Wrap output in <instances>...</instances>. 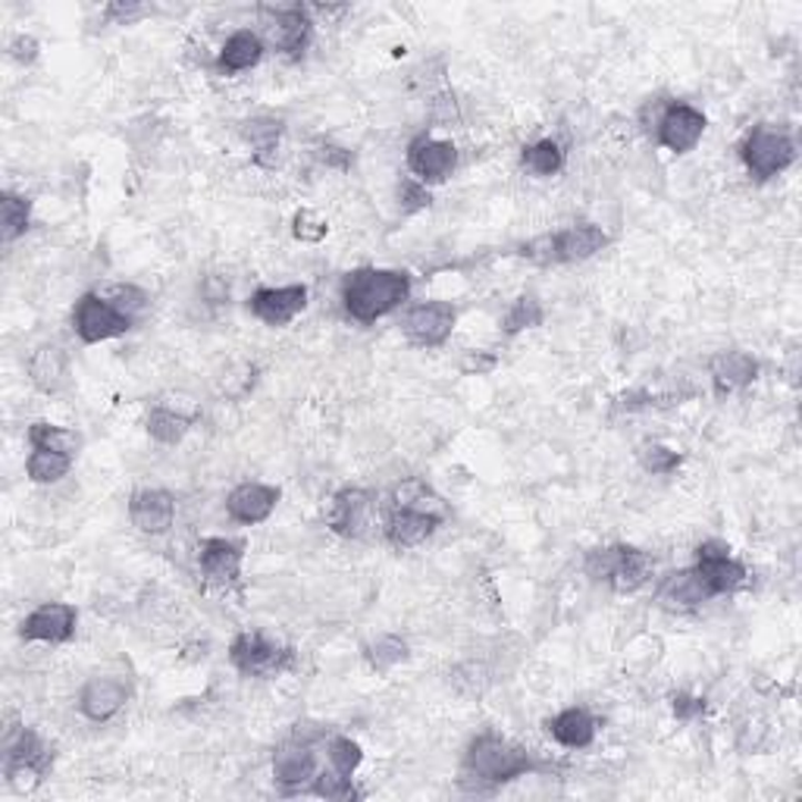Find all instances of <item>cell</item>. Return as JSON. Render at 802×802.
I'll use <instances>...</instances> for the list:
<instances>
[{
  "label": "cell",
  "instance_id": "277c9868",
  "mask_svg": "<svg viewBox=\"0 0 802 802\" xmlns=\"http://www.w3.org/2000/svg\"><path fill=\"white\" fill-rule=\"evenodd\" d=\"M740 157L747 164L749 176L768 183L771 176L784 173L786 166L796 161V145L793 138L774 126H755L740 145Z\"/></svg>",
  "mask_w": 802,
  "mask_h": 802
},
{
  "label": "cell",
  "instance_id": "f1b7e54d",
  "mask_svg": "<svg viewBox=\"0 0 802 802\" xmlns=\"http://www.w3.org/2000/svg\"><path fill=\"white\" fill-rule=\"evenodd\" d=\"M29 442L35 452H60V455L73 457L82 445V436L75 430H66V426H56V423H48V420H38L29 426Z\"/></svg>",
  "mask_w": 802,
  "mask_h": 802
},
{
  "label": "cell",
  "instance_id": "9c48e42d",
  "mask_svg": "<svg viewBox=\"0 0 802 802\" xmlns=\"http://www.w3.org/2000/svg\"><path fill=\"white\" fill-rule=\"evenodd\" d=\"M455 320L457 313L452 305L445 301H426V305H418V308L408 310L404 317V336L408 342H414L420 348H439L449 342V336L455 332Z\"/></svg>",
  "mask_w": 802,
  "mask_h": 802
},
{
  "label": "cell",
  "instance_id": "5b68a950",
  "mask_svg": "<svg viewBox=\"0 0 802 802\" xmlns=\"http://www.w3.org/2000/svg\"><path fill=\"white\" fill-rule=\"evenodd\" d=\"M229 658H233L238 675L245 677H276L295 665V652L289 646H279L257 630L238 634L229 646Z\"/></svg>",
  "mask_w": 802,
  "mask_h": 802
},
{
  "label": "cell",
  "instance_id": "d4e9b609",
  "mask_svg": "<svg viewBox=\"0 0 802 802\" xmlns=\"http://www.w3.org/2000/svg\"><path fill=\"white\" fill-rule=\"evenodd\" d=\"M548 733L555 743H562L567 749H586L596 740V718L580 706L574 709L558 711L552 721H548Z\"/></svg>",
  "mask_w": 802,
  "mask_h": 802
},
{
  "label": "cell",
  "instance_id": "e0dca14e",
  "mask_svg": "<svg viewBox=\"0 0 802 802\" xmlns=\"http://www.w3.org/2000/svg\"><path fill=\"white\" fill-rule=\"evenodd\" d=\"M128 517L147 536H164L176 521V498L166 490H138L128 502Z\"/></svg>",
  "mask_w": 802,
  "mask_h": 802
},
{
  "label": "cell",
  "instance_id": "cb8c5ba5",
  "mask_svg": "<svg viewBox=\"0 0 802 802\" xmlns=\"http://www.w3.org/2000/svg\"><path fill=\"white\" fill-rule=\"evenodd\" d=\"M264 38L255 35V32H248V29H241L236 35L226 38V44H223V51L217 56V70L223 75H236V73H245V70H251L260 63V56H264Z\"/></svg>",
  "mask_w": 802,
  "mask_h": 802
},
{
  "label": "cell",
  "instance_id": "bcb514c9",
  "mask_svg": "<svg viewBox=\"0 0 802 802\" xmlns=\"http://www.w3.org/2000/svg\"><path fill=\"white\" fill-rule=\"evenodd\" d=\"M145 13L147 7H142V3H110V7H104V17H107L113 25H128V22L145 17Z\"/></svg>",
  "mask_w": 802,
  "mask_h": 802
},
{
  "label": "cell",
  "instance_id": "60d3db41",
  "mask_svg": "<svg viewBox=\"0 0 802 802\" xmlns=\"http://www.w3.org/2000/svg\"><path fill=\"white\" fill-rule=\"evenodd\" d=\"M329 233V223L317 210H298L292 219V236L305 245H317L323 241Z\"/></svg>",
  "mask_w": 802,
  "mask_h": 802
},
{
  "label": "cell",
  "instance_id": "52a82bcc",
  "mask_svg": "<svg viewBox=\"0 0 802 802\" xmlns=\"http://www.w3.org/2000/svg\"><path fill=\"white\" fill-rule=\"evenodd\" d=\"M73 329L82 342L97 346V342H107V339H116V336L128 332V329H132V320L113 308L107 298H101L97 292H89L75 301Z\"/></svg>",
  "mask_w": 802,
  "mask_h": 802
},
{
  "label": "cell",
  "instance_id": "4316f807",
  "mask_svg": "<svg viewBox=\"0 0 802 802\" xmlns=\"http://www.w3.org/2000/svg\"><path fill=\"white\" fill-rule=\"evenodd\" d=\"M392 508L418 511V514H426V517H436L439 524L449 517L445 502H442L423 480H418V476H411V480H404V483L395 486V493H392Z\"/></svg>",
  "mask_w": 802,
  "mask_h": 802
},
{
  "label": "cell",
  "instance_id": "f6af8a7d",
  "mask_svg": "<svg viewBox=\"0 0 802 802\" xmlns=\"http://www.w3.org/2000/svg\"><path fill=\"white\" fill-rule=\"evenodd\" d=\"M38 54H41V44H38L32 35H17L10 41V56H13L17 63H22V66H32Z\"/></svg>",
  "mask_w": 802,
  "mask_h": 802
},
{
  "label": "cell",
  "instance_id": "9a60e30c",
  "mask_svg": "<svg viewBox=\"0 0 802 802\" xmlns=\"http://www.w3.org/2000/svg\"><path fill=\"white\" fill-rule=\"evenodd\" d=\"M128 702V690L123 680L107 675H94L85 680L82 693H79V711L94 721V724H104L110 718H116L123 706Z\"/></svg>",
  "mask_w": 802,
  "mask_h": 802
},
{
  "label": "cell",
  "instance_id": "4fadbf2b",
  "mask_svg": "<svg viewBox=\"0 0 802 802\" xmlns=\"http://www.w3.org/2000/svg\"><path fill=\"white\" fill-rule=\"evenodd\" d=\"M373 493H367L361 486H348L342 493L332 495V505H329L327 524L342 536H364L367 527L373 524Z\"/></svg>",
  "mask_w": 802,
  "mask_h": 802
},
{
  "label": "cell",
  "instance_id": "f546056e",
  "mask_svg": "<svg viewBox=\"0 0 802 802\" xmlns=\"http://www.w3.org/2000/svg\"><path fill=\"white\" fill-rule=\"evenodd\" d=\"M192 423H195V418L179 414V411L161 404V408H154V411L147 414V433H151V439H157L161 445H176V442H183L185 433L192 430Z\"/></svg>",
  "mask_w": 802,
  "mask_h": 802
},
{
  "label": "cell",
  "instance_id": "d6a6232c",
  "mask_svg": "<svg viewBox=\"0 0 802 802\" xmlns=\"http://www.w3.org/2000/svg\"><path fill=\"white\" fill-rule=\"evenodd\" d=\"M543 320H546L543 301H539L536 295H521L508 308V313H505L502 329H505V336H517V332H524V329L543 327Z\"/></svg>",
  "mask_w": 802,
  "mask_h": 802
},
{
  "label": "cell",
  "instance_id": "ba28073f",
  "mask_svg": "<svg viewBox=\"0 0 802 802\" xmlns=\"http://www.w3.org/2000/svg\"><path fill=\"white\" fill-rule=\"evenodd\" d=\"M696 577L709 589V596H728L747 584V567L740 565L724 543H702L696 552Z\"/></svg>",
  "mask_w": 802,
  "mask_h": 802
},
{
  "label": "cell",
  "instance_id": "7dc6e473",
  "mask_svg": "<svg viewBox=\"0 0 802 802\" xmlns=\"http://www.w3.org/2000/svg\"><path fill=\"white\" fill-rule=\"evenodd\" d=\"M671 709H675L680 721H693V718H699V714L706 711V699L690 693H677L675 699H671Z\"/></svg>",
  "mask_w": 802,
  "mask_h": 802
},
{
  "label": "cell",
  "instance_id": "ffe728a7",
  "mask_svg": "<svg viewBox=\"0 0 802 802\" xmlns=\"http://www.w3.org/2000/svg\"><path fill=\"white\" fill-rule=\"evenodd\" d=\"M711 383H714V392L724 399L730 392H740L747 389L755 377H759V361L747 354V351H721L714 354L709 364Z\"/></svg>",
  "mask_w": 802,
  "mask_h": 802
},
{
  "label": "cell",
  "instance_id": "d590c367",
  "mask_svg": "<svg viewBox=\"0 0 802 802\" xmlns=\"http://www.w3.org/2000/svg\"><path fill=\"white\" fill-rule=\"evenodd\" d=\"M101 298H107L113 308L120 310L123 317H128L132 323L145 313L147 308V295L138 289V286H126V282H113V286H104L101 289Z\"/></svg>",
  "mask_w": 802,
  "mask_h": 802
},
{
  "label": "cell",
  "instance_id": "8fae6325",
  "mask_svg": "<svg viewBox=\"0 0 802 802\" xmlns=\"http://www.w3.org/2000/svg\"><path fill=\"white\" fill-rule=\"evenodd\" d=\"M317 755L310 749L308 740H286L282 747L274 752V781L286 793H298V790H310L317 781Z\"/></svg>",
  "mask_w": 802,
  "mask_h": 802
},
{
  "label": "cell",
  "instance_id": "b9f144b4",
  "mask_svg": "<svg viewBox=\"0 0 802 802\" xmlns=\"http://www.w3.org/2000/svg\"><path fill=\"white\" fill-rule=\"evenodd\" d=\"M255 377H257L255 364H233L229 370H226V373H223L219 389H223V395H226V399H241V395H248V392H251Z\"/></svg>",
  "mask_w": 802,
  "mask_h": 802
},
{
  "label": "cell",
  "instance_id": "e575fe53",
  "mask_svg": "<svg viewBox=\"0 0 802 802\" xmlns=\"http://www.w3.org/2000/svg\"><path fill=\"white\" fill-rule=\"evenodd\" d=\"M364 656H367V661H370V668H373V671L385 675V671H392L395 665L408 661L411 649H408V639L395 637V634H385V637H380L377 642H370V646H367Z\"/></svg>",
  "mask_w": 802,
  "mask_h": 802
},
{
  "label": "cell",
  "instance_id": "7bdbcfd3",
  "mask_svg": "<svg viewBox=\"0 0 802 802\" xmlns=\"http://www.w3.org/2000/svg\"><path fill=\"white\" fill-rule=\"evenodd\" d=\"M399 204L404 214H418L423 207H430V188L418 179H404L399 185Z\"/></svg>",
  "mask_w": 802,
  "mask_h": 802
},
{
  "label": "cell",
  "instance_id": "ab89813d",
  "mask_svg": "<svg viewBox=\"0 0 802 802\" xmlns=\"http://www.w3.org/2000/svg\"><path fill=\"white\" fill-rule=\"evenodd\" d=\"M310 790H313L317 796H323V800H354V796H358V793H354V786H351V778L336 774L332 768L320 771Z\"/></svg>",
  "mask_w": 802,
  "mask_h": 802
},
{
  "label": "cell",
  "instance_id": "30bf717a",
  "mask_svg": "<svg viewBox=\"0 0 802 802\" xmlns=\"http://www.w3.org/2000/svg\"><path fill=\"white\" fill-rule=\"evenodd\" d=\"M408 166L418 176V183L436 185L445 183L457 166V147L433 135H418L408 145Z\"/></svg>",
  "mask_w": 802,
  "mask_h": 802
},
{
  "label": "cell",
  "instance_id": "c3c4849f",
  "mask_svg": "<svg viewBox=\"0 0 802 802\" xmlns=\"http://www.w3.org/2000/svg\"><path fill=\"white\" fill-rule=\"evenodd\" d=\"M317 161L323 166H332V169H348L351 166V151L339 145H317Z\"/></svg>",
  "mask_w": 802,
  "mask_h": 802
},
{
  "label": "cell",
  "instance_id": "7c38bea8",
  "mask_svg": "<svg viewBox=\"0 0 802 802\" xmlns=\"http://www.w3.org/2000/svg\"><path fill=\"white\" fill-rule=\"evenodd\" d=\"M706 135V116L702 110L690 107V104H677L671 101L661 123L656 128L658 145L675 151V154H687L699 145V138Z\"/></svg>",
  "mask_w": 802,
  "mask_h": 802
},
{
  "label": "cell",
  "instance_id": "6da1fadb",
  "mask_svg": "<svg viewBox=\"0 0 802 802\" xmlns=\"http://www.w3.org/2000/svg\"><path fill=\"white\" fill-rule=\"evenodd\" d=\"M411 295V276L401 270H354L346 276L342 301L358 323H377L380 317L392 313Z\"/></svg>",
  "mask_w": 802,
  "mask_h": 802
},
{
  "label": "cell",
  "instance_id": "3957f363",
  "mask_svg": "<svg viewBox=\"0 0 802 802\" xmlns=\"http://www.w3.org/2000/svg\"><path fill=\"white\" fill-rule=\"evenodd\" d=\"M652 570H656L652 555H646V552H639L634 546L593 548L586 555V577H593L596 584L605 580L620 596L637 593L639 586L649 584Z\"/></svg>",
  "mask_w": 802,
  "mask_h": 802
},
{
  "label": "cell",
  "instance_id": "836d02e7",
  "mask_svg": "<svg viewBox=\"0 0 802 802\" xmlns=\"http://www.w3.org/2000/svg\"><path fill=\"white\" fill-rule=\"evenodd\" d=\"M70 467H73V457L60 455V452H32L29 461H25V474H29V480H32V483H41V486L60 483L63 476L70 474Z\"/></svg>",
  "mask_w": 802,
  "mask_h": 802
},
{
  "label": "cell",
  "instance_id": "83f0119b",
  "mask_svg": "<svg viewBox=\"0 0 802 802\" xmlns=\"http://www.w3.org/2000/svg\"><path fill=\"white\" fill-rule=\"evenodd\" d=\"M241 135L255 147V161L260 166H276V151H279V138H282V120L274 116H257L241 126Z\"/></svg>",
  "mask_w": 802,
  "mask_h": 802
},
{
  "label": "cell",
  "instance_id": "7a4b0ae2",
  "mask_svg": "<svg viewBox=\"0 0 802 802\" xmlns=\"http://www.w3.org/2000/svg\"><path fill=\"white\" fill-rule=\"evenodd\" d=\"M529 771H543V765L529 755L527 749L498 737L493 730L480 733L464 755V781H474L476 786L508 784V781L524 778Z\"/></svg>",
  "mask_w": 802,
  "mask_h": 802
},
{
  "label": "cell",
  "instance_id": "484cf974",
  "mask_svg": "<svg viewBox=\"0 0 802 802\" xmlns=\"http://www.w3.org/2000/svg\"><path fill=\"white\" fill-rule=\"evenodd\" d=\"M709 599V589L696 577L693 567L671 574V577L661 584V589H658V602H661L665 608H671V611H693V608H699L702 602Z\"/></svg>",
  "mask_w": 802,
  "mask_h": 802
},
{
  "label": "cell",
  "instance_id": "f907efd6",
  "mask_svg": "<svg viewBox=\"0 0 802 802\" xmlns=\"http://www.w3.org/2000/svg\"><path fill=\"white\" fill-rule=\"evenodd\" d=\"M433 120H436L439 126L452 128L457 123V104L452 94H439L436 101H433Z\"/></svg>",
  "mask_w": 802,
  "mask_h": 802
},
{
  "label": "cell",
  "instance_id": "5bb4252c",
  "mask_svg": "<svg viewBox=\"0 0 802 802\" xmlns=\"http://www.w3.org/2000/svg\"><path fill=\"white\" fill-rule=\"evenodd\" d=\"M75 615L73 605L66 602H48V605H38L29 618L22 620L19 634L22 639H32V642H66L75 634Z\"/></svg>",
  "mask_w": 802,
  "mask_h": 802
},
{
  "label": "cell",
  "instance_id": "d6986e66",
  "mask_svg": "<svg viewBox=\"0 0 802 802\" xmlns=\"http://www.w3.org/2000/svg\"><path fill=\"white\" fill-rule=\"evenodd\" d=\"M241 558H245V548L233 539H204L198 548L200 574L214 586L236 584L241 574Z\"/></svg>",
  "mask_w": 802,
  "mask_h": 802
},
{
  "label": "cell",
  "instance_id": "2e32d148",
  "mask_svg": "<svg viewBox=\"0 0 802 802\" xmlns=\"http://www.w3.org/2000/svg\"><path fill=\"white\" fill-rule=\"evenodd\" d=\"M308 308L305 286H279V289H257L251 295V313L267 327H286L301 310Z\"/></svg>",
  "mask_w": 802,
  "mask_h": 802
},
{
  "label": "cell",
  "instance_id": "f5cc1de1",
  "mask_svg": "<svg viewBox=\"0 0 802 802\" xmlns=\"http://www.w3.org/2000/svg\"><path fill=\"white\" fill-rule=\"evenodd\" d=\"M668 104H671V101H646V107L639 110V123H642L646 132L658 128V123H661V116H665Z\"/></svg>",
  "mask_w": 802,
  "mask_h": 802
},
{
  "label": "cell",
  "instance_id": "4dcf8cb0",
  "mask_svg": "<svg viewBox=\"0 0 802 802\" xmlns=\"http://www.w3.org/2000/svg\"><path fill=\"white\" fill-rule=\"evenodd\" d=\"M29 223H32V200L13 195V192H3V198H0V236H3V241L10 245L19 236H25Z\"/></svg>",
  "mask_w": 802,
  "mask_h": 802
},
{
  "label": "cell",
  "instance_id": "44dd1931",
  "mask_svg": "<svg viewBox=\"0 0 802 802\" xmlns=\"http://www.w3.org/2000/svg\"><path fill=\"white\" fill-rule=\"evenodd\" d=\"M552 245H555V264H577V260L599 255L608 245V233L596 223H580L562 233H552Z\"/></svg>",
  "mask_w": 802,
  "mask_h": 802
},
{
  "label": "cell",
  "instance_id": "ee69618b",
  "mask_svg": "<svg viewBox=\"0 0 802 802\" xmlns=\"http://www.w3.org/2000/svg\"><path fill=\"white\" fill-rule=\"evenodd\" d=\"M521 255L527 257L529 264H539V267H548V264H555V245H552V233H546V236L529 238L527 245L521 248Z\"/></svg>",
  "mask_w": 802,
  "mask_h": 802
},
{
  "label": "cell",
  "instance_id": "603a6c76",
  "mask_svg": "<svg viewBox=\"0 0 802 802\" xmlns=\"http://www.w3.org/2000/svg\"><path fill=\"white\" fill-rule=\"evenodd\" d=\"M439 527L436 517H426V514H418V511H404V508H392L385 514V539L392 543L395 548H414L420 543H426L433 536V529Z\"/></svg>",
  "mask_w": 802,
  "mask_h": 802
},
{
  "label": "cell",
  "instance_id": "ac0fdd59",
  "mask_svg": "<svg viewBox=\"0 0 802 802\" xmlns=\"http://www.w3.org/2000/svg\"><path fill=\"white\" fill-rule=\"evenodd\" d=\"M279 505V490L276 486H267V483H241L236 486L229 498H226V511L236 524H264L274 508Z\"/></svg>",
  "mask_w": 802,
  "mask_h": 802
},
{
  "label": "cell",
  "instance_id": "681fc988",
  "mask_svg": "<svg viewBox=\"0 0 802 802\" xmlns=\"http://www.w3.org/2000/svg\"><path fill=\"white\" fill-rule=\"evenodd\" d=\"M200 295H204L207 305H226L229 301V282L223 276H207L200 282Z\"/></svg>",
  "mask_w": 802,
  "mask_h": 802
},
{
  "label": "cell",
  "instance_id": "8992f818",
  "mask_svg": "<svg viewBox=\"0 0 802 802\" xmlns=\"http://www.w3.org/2000/svg\"><path fill=\"white\" fill-rule=\"evenodd\" d=\"M264 17V44H270L274 51L286 56H301L310 41V13L308 7H260Z\"/></svg>",
  "mask_w": 802,
  "mask_h": 802
},
{
  "label": "cell",
  "instance_id": "7402d4cb",
  "mask_svg": "<svg viewBox=\"0 0 802 802\" xmlns=\"http://www.w3.org/2000/svg\"><path fill=\"white\" fill-rule=\"evenodd\" d=\"M29 380L35 385L38 392H44V395H56L66 380H70V358H66V351L60 346H41L32 351V358H29Z\"/></svg>",
  "mask_w": 802,
  "mask_h": 802
},
{
  "label": "cell",
  "instance_id": "816d5d0a",
  "mask_svg": "<svg viewBox=\"0 0 802 802\" xmlns=\"http://www.w3.org/2000/svg\"><path fill=\"white\" fill-rule=\"evenodd\" d=\"M495 364H498V361H495V354L471 351V354H467V358L461 361V370H464V373H471V377H474V373H476V377H483V373H490Z\"/></svg>",
  "mask_w": 802,
  "mask_h": 802
},
{
  "label": "cell",
  "instance_id": "8d00e7d4",
  "mask_svg": "<svg viewBox=\"0 0 802 802\" xmlns=\"http://www.w3.org/2000/svg\"><path fill=\"white\" fill-rule=\"evenodd\" d=\"M452 687L461 696L476 699V696H483L490 690V668L483 661H464V665H457L455 671H452Z\"/></svg>",
  "mask_w": 802,
  "mask_h": 802
},
{
  "label": "cell",
  "instance_id": "f35d334b",
  "mask_svg": "<svg viewBox=\"0 0 802 802\" xmlns=\"http://www.w3.org/2000/svg\"><path fill=\"white\" fill-rule=\"evenodd\" d=\"M639 464H642V471L646 474H675L677 467H680V461L683 455H677L675 449H668V445H658V442H646L642 449L637 452Z\"/></svg>",
  "mask_w": 802,
  "mask_h": 802
},
{
  "label": "cell",
  "instance_id": "74e56055",
  "mask_svg": "<svg viewBox=\"0 0 802 802\" xmlns=\"http://www.w3.org/2000/svg\"><path fill=\"white\" fill-rule=\"evenodd\" d=\"M361 759H364V752L361 747L354 743V740H348V737H332L327 743V762L329 768L336 771V774H342V778H351L358 765H361Z\"/></svg>",
  "mask_w": 802,
  "mask_h": 802
},
{
  "label": "cell",
  "instance_id": "1f68e13d",
  "mask_svg": "<svg viewBox=\"0 0 802 802\" xmlns=\"http://www.w3.org/2000/svg\"><path fill=\"white\" fill-rule=\"evenodd\" d=\"M524 169L533 173V176H539V179H546V176H555L562 166H565V151L558 142H552V138H543V142H533V145L524 147Z\"/></svg>",
  "mask_w": 802,
  "mask_h": 802
}]
</instances>
